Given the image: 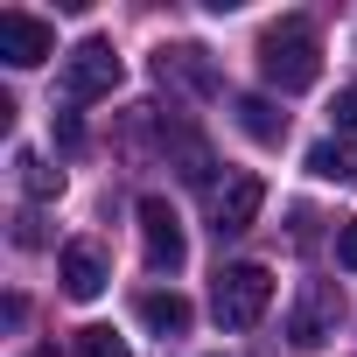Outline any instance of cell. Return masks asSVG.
Instances as JSON below:
<instances>
[{
	"label": "cell",
	"mask_w": 357,
	"mask_h": 357,
	"mask_svg": "<svg viewBox=\"0 0 357 357\" xmlns=\"http://www.w3.org/2000/svg\"><path fill=\"white\" fill-rule=\"evenodd\" d=\"M259 211H266V183H259V175H225V183L211 190V231H218V238L252 231Z\"/></svg>",
	"instance_id": "5"
},
{
	"label": "cell",
	"mask_w": 357,
	"mask_h": 357,
	"mask_svg": "<svg viewBox=\"0 0 357 357\" xmlns=\"http://www.w3.org/2000/svg\"><path fill=\"white\" fill-rule=\"evenodd\" d=\"M211 308H218V322H225V329H252V322L273 308V273H266V266H252V259L225 266V273H218V287H211Z\"/></svg>",
	"instance_id": "3"
},
{
	"label": "cell",
	"mask_w": 357,
	"mask_h": 357,
	"mask_svg": "<svg viewBox=\"0 0 357 357\" xmlns=\"http://www.w3.org/2000/svg\"><path fill=\"white\" fill-rule=\"evenodd\" d=\"M56 140H63V147H77V140H84V126H77V112H70V105L56 112Z\"/></svg>",
	"instance_id": "17"
},
{
	"label": "cell",
	"mask_w": 357,
	"mask_h": 357,
	"mask_svg": "<svg viewBox=\"0 0 357 357\" xmlns=\"http://www.w3.org/2000/svg\"><path fill=\"white\" fill-rule=\"evenodd\" d=\"M336 322H343V294H336L329 280H301L294 315H287V343H294V350H315V343L336 336Z\"/></svg>",
	"instance_id": "4"
},
{
	"label": "cell",
	"mask_w": 357,
	"mask_h": 357,
	"mask_svg": "<svg viewBox=\"0 0 357 357\" xmlns=\"http://www.w3.org/2000/svg\"><path fill=\"white\" fill-rule=\"evenodd\" d=\"M336 259L357 273V218H350V225H336Z\"/></svg>",
	"instance_id": "16"
},
{
	"label": "cell",
	"mask_w": 357,
	"mask_h": 357,
	"mask_svg": "<svg viewBox=\"0 0 357 357\" xmlns=\"http://www.w3.org/2000/svg\"><path fill=\"white\" fill-rule=\"evenodd\" d=\"M77 357H133V350H126V336H112V329H77Z\"/></svg>",
	"instance_id": "14"
},
{
	"label": "cell",
	"mask_w": 357,
	"mask_h": 357,
	"mask_svg": "<svg viewBox=\"0 0 357 357\" xmlns=\"http://www.w3.org/2000/svg\"><path fill=\"white\" fill-rule=\"evenodd\" d=\"M231 112H238L245 140H259V147H280V140H287V112H273V98L245 91V98H231Z\"/></svg>",
	"instance_id": "11"
},
{
	"label": "cell",
	"mask_w": 357,
	"mask_h": 357,
	"mask_svg": "<svg viewBox=\"0 0 357 357\" xmlns=\"http://www.w3.org/2000/svg\"><path fill=\"white\" fill-rule=\"evenodd\" d=\"M63 105H91V98H112L119 91V50L105 36H84L70 56H63V77H56Z\"/></svg>",
	"instance_id": "2"
},
{
	"label": "cell",
	"mask_w": 357,
	"mask_h": 357,
	"mask_svg": "<svg viewBox=\"0 0 357 357\" xmlns=\"http://www.w3.org/2000/svg\"><path fill=\"white\" fill-rule=\"evenodd\" d=\"M329 112H336V133H350V140H357V84H343Z\"/></svg>",
	"instance_id": "15"
},
{
	"label": "cell",
	"mask_w": 357,
	"mask_h": 357,
	"mask_svg": "<svg viewBox=\"0 0 357 357\" xmlns=\"http://www.w3.org/2000/svg\"><path fill=\"white\" fill-rule=\"evenodd\" d=\"M140 245H147V266H154V273H175V266L190 259L183 218H175L161 197H140Z\"/></svg>",
	"instance_id": "7"
},
{
	"label": "cell",
	"mask_w": 357,
	"mask_h": 357,
	"mask_svg": "<svg viewBox=\"0 0 357 357\" xmlns=\"http://www.w3.org/2000/svg\"><path fill=\"white\" fill-rule=\"evenodd\" d=\"M259 77H266L273 91H287V98L322 77V43H315V29H308L301 15H287V22H273V29L259 36Z\"/></svg>",
	"instance_id": "1"
},
{
	"label": "cell",
	"mask_w": 357,
	"mask_h": 357,
	"mask_svg": "<svg viewBox=\"0 0 357 357\" xmlns=\"http://www.w3.org/2000/svg\"><path fill=\"white\" fill-rule=\"evenodd\" d=\"M154 77L175 84V91H218V63H211V50H197V43H161V50H154Z\"/></svg>",
	"instance_id": "8"
},
{
	"label": "cell",
	"mask_w": 357,
	"mask_h": 357,
	"mask_svg": "<svg viewBox=\"0 0 357 357\" xmlns=\"http://www.w3.org/2000/svg\"><path fill=\"white\" fill-rule=\"evenodd\" d=\"M56 280H63V294H70V301H98V294H105V280H112V266H105V252H98V245H84V238H77V245H63V252H56Z\"/></svg>",
	"instance_id": "9"
},
{
	"label": "cell",
	"mask_w": 357,
	"mask_h": 357,
	"mask_svg": "<svg viewBox=\"0 0 357 357\" xmlns=\"http://www.w3.org/2000/svg\"><path fill=\"white\" fill-rule=\"evenodd\" d=\"M308 175L357 190V147H343V140H315V147H308Z\"/></svg>",
	"instance_id": "12"
},
{
	"label": "cell",
	"mask_w": 357,
	"mask_h": 357,
	"mask_svg": "<svg viewBox=\"0 0 357 357\" xmlns=\"http://www.w3.org/2000/svg\"><path fill=\"white\" fill-rule=\"evenodd\" d=\"M15 168H22V190L43 204V197H63V168H50L43 154H15Z\"/></svg>",
	"instance_id": "13"
},
{
	"label": "cell",
	"mask_w": 357,
	"mask_h": 357,
	"mask_svg": "<svg viewBox=\"0 0 357 357\" xmlns=\"http://www.w3.org/2000/svg\"><path fill=\"white\" fill-rule=\"evenodd\" d=\"M50 56H56V29L43 15H22V8L0 15V63H8V70H36Z\"/></svg>",
	"instance_id": "6"
},
{
	"label": "cell",
	"mask_w": 357,
	"mask_h": 357,
	"mask_svg": "<svg viewBox=\"0 0 357 357\" xmlns=\"http://www.w3.org/2000/svg\"><path fill=\"white\" fill-rule=\"evenodd\" d=\"M29 357H56V350H29Z\"/></svg>",
	"instance_id": "18"
},
{
	"label": "cell",
	"mask_w": 357,
	"mask_h": 357,
	"mask_svg": "<svg viewBox=\"0 0 357 357\" xmlns=\"http://www.w3.org/2000/svg\"><path fill=\"white\" fill-rule=\"evenodd\" d=\"M133 315H140L154 336H190V322H197V308L175 294V287H147V294L133 301Z\"/></svg>",
	"instance_id": "10"
}]
</instances>
